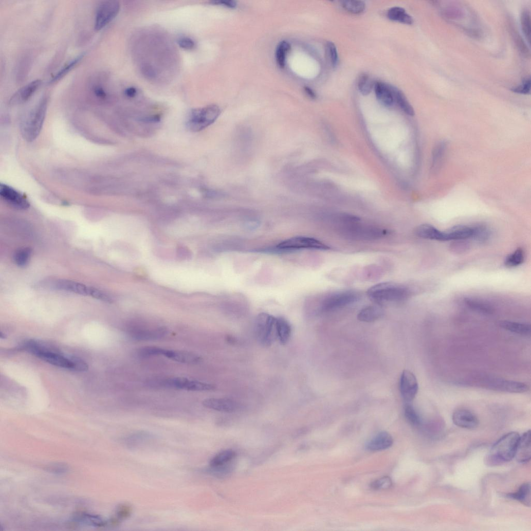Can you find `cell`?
I'll return each instance as SVG.
<instances>
[{"label": "cell", "instance_id": "obj_1", "mask_svg": "<svg viewBox=\"0 0 531 531\" xmlns=\"http://www.w3.org/2000/svg\"><path fill=\"white\" fill-rule=\"evenodd\" d=\"M49 346L30 340L25 342L23 347L35 356L54 366L72 371L84 372L88 365L82 360L76 357H66Z\"/></svg>", "mask_w": 531, "mask_h": 531}, {"label": "cell", "instance_id": "obj_2", "mask_svg": "<svg viewBox=\"0 0 531 531\" xmlns=\"http://www.w3.org/2000/svg\"><path fill=\"white\" fill-rule=\"evenodd\" d=\"M370 299L379 306L400 303L408 300L411 291L407 287L391 282L379 283L368 290Z\"/></svg>", "mask_w": 531, "mask_h": 531}, {"label": "cell", "instance_id": "obj_3", "mask_svg": "<svg viewBox=\"0 0 531 531\" xmlns=\"http://www.w3.org/2000/svg\"><path fill=\"white\" fill-rule=\"evenodd\" d=\"M520 438L515 432H510L502 437L493 446L489 455L491 463L498 464L509 462L515 457Z\"/></svg>", "mask_w": 531, "mask_h": 531}, {"label": "cell", "instance_id": "obj_4", "mask_svg": "<svg viewBox=\"0 0 531 531\" xmlns=\"http://www.w3.org/2000/svg\"><path fill=\"white\" fill-rule=\"evenodd\" d=\"M47 107V99L44 98L26 118L22 124V133L26 140L33 141L39 135L44 122Z\"/></svg>", "mask_w": 531, "mask_h": 531}, {"label": "cell", "instance_id": "obj_5", "mask_svg": "<svg viewBox=\"0 0 531 531\" xmlns=\"http://www.w3.org/2000/svg\"><path fill=\"white\" fill-rule=\"evenodd\" d=\"M220 114V108L214 104L194 109L190 114L188 126L193 132L202 131L214 123Z\"/></svg>", "mask_w": 531, "mask_h": 531}, {"label": "cell", "instance_id": "obj_6", "mask_svg": "<svg viewBox=\"0 0 531 531\" xmlns=\"http://www.w3.org/2000/svg\"><path fill=\"white\" fill-rule=\"evenodd\" d=\"M255 331L262 345H271L278 338L277 318L266 313L260 314L255 321Z\"/></svg>", "mask_w": 531, "mask_h": 531}, {"label": "cell", "instance_id": "obj_7", "mask_svg": "<svg viewBox=\"0 0 531 531\" xmlns=\"http://www.w3.org/2000/svg\"><path fill=\"white\" fill-rule=\"evenodd\" d=\"M151 386L185 390L190 391H208L214 389L213 385L184 377H174L154 380L149 383Z\"/></svg>", "mask_w": 531, "mask_h": 531}, {"label": "cell", "instance_id": "obj_8", "mask_svg": "<svg viewBox=\"0 0 531 531\" xmlns=\"http://www.w3.org/2000/svg\"><path fill=\"white\" fill-rule=\"evenodd\" d=\"M276 250L290 251L300 250H317L326 251L330 247L322 242L305 236H298L281 242L276 246Z\"/></svg>", "mask_w": 531, "mask_h": 531}, {"label": "cell", "instance_id": "obj_9", "mask_svg": "<svg viewBox=\"0 0 531 531\" xmlns=\"http://www.w3.org/2000/svg\"><path fill=\"white\" fill-rule=\"evenodd\" d=\"M359 294L354 291H342L332 293L326 296L321 303L320 309L328 312L345 307L359 300Z\"/></svg>", "mask_w": 531, "mask_h": 531}, {"label": "cell", "instance_id": "obj_10", "mask_svg": "<svg viewBox=\"0 0 531 531\" xmlns=\"http://www.w3.org/2000/svg\"><path fill=\"white\" fill-rule=\"evenodd\" d=\"M120 6L115 1H105L101 3L97 8L95 23V28L100 30L112 21L119 14Z\"/></svg>", "mask_w": 531, "mask_h": 531}, {"label": "cell", "instance_id": "obj_11", "mask_svg": "<svg viewBox=\"0 0 531 531\" xmlns=\"http://www.w3.org/2000/svg\"><path fill=\"white\" fill-rule=\"evenodd\" d=\"M0 195L9 205L20 210H25L30 207V203L24 195L5 184L0 186Z\"/></svg>", "mask_w": 531, "mask_h": 531}, {"label": "cell", "instance_id": "obj_12", "mask_svg": "<svg viewBox=\"0 0 531 531\" xmlns=\"http://www.w3.org/2000/svg\"><path fill=\"white\" fill-rule=\"evenodd\" d=\"M399 389L402 397L406 401L414 399L419 389L418 383L414 374L408 371H404L401 374Z\"/></svg>", "mask_w": 531, "mask_h": 531}, {"label": "cell", "instance_id": "obj_13", "mask_svg": "<svg viewBox=\"0 0 531 531\" xmlns=\"http://www.w3.org/2000/svg\"><path fill=\"white\" fill-rule=\"evenodd\" d=\"M484 384L490 389L513 393H523L529 389L526 384L522 382L499 379L486 380Z\"/></svg>", "mask_w": 531, "mask_h": 531}, {"label": "cell", "instance_id": "obj_14", "mask_svg": "<svg viewBox=\"0 0 531 531\" xmlns=\"http://www.w3.org/2000/svg\"><path fill=\"white\" fill-rule=\"evenodd\" d=\"M55 287L60 290L72 292L82 296H90L95 299L98 289L83 284L67 280H58Z\"/></svg>", "mask_w": 531, "mask_h": 531}, {"label": "cell", "instance_id": "obj_15", "mask_svg": "<svg viewBox=\"0 0 531 531\" xmlns=\"http://www.w3.org/2000/svg\"><path fill=\"white\" fill-rule=\"evenodd\" d=\"M343 232L347 237L357 240H375L388 233L386 230L373 227L350 228Z\"/></svg>", "mask_w": 531, "mask_h": 531}, {"label": "cell", "instance_id": "obj_16", "mask_svg": "<svg viewBox=\"0 0 531 531\" xmlns=\"http://www.w3.org/2000/svg\"><path fill=\"white\" fill-rule=\"evenodd\" d=\"M164 327L149 328L134 326L129 329V336L132 339L138 341L153 340L160 339L167 334Z\"/></svg>", "mask_w": 531, "mask_h": 531}, {"label": "cell", "instance_id": "obj_17", "mask_svg": "<svg viewBox=\"0 0 531 531\" xmlns=\"http://www.w3.org/2000/svg\"><path fill=\"white\" fill-rule=\"evenodd\" d=\"M161 356L165 357L177 362L188 364L200 363L202 358L197 354L186 351L173 350L162 349Z\"/></svg>", "mask_w": 531, "mask_h": 531}, {"label": "cell", "instance_id": "obj_18", "mask_svg": "<svg viewBox=\"0 0 531 531\" xmlns=\"http://www.w3.org/2000/svg\"><path fill=\"white\" fill-rule=\"evenodd\" d=\"M452 421L456 426L466 429H474L479 425L478 417L469 410L458 409L453 412Z\"/></svg>", "mask_w": 531, "mask_h": 531}, {"label": "cell", "instance_id": "obj_19", "mask_svg": "<svg viewBox=\"0 0 531 531\" xmlns=\"http://www.w3.org/2000/svg\"><path fill=\"white\" fill-rule=\"evenodd\" d=\"M41 84V81L36 80L20 88L11 97L10 103L18 104L26 102L35 93Z\"/></svg>", "mask_w": 531, "mask_h": 531}, {"label": "cell", "instance_id": "obj_20", "mask_svg": "<svg viewBox=\"0 0 531 531\" xmlns=\"http://www.w3.org/2000/svg\"><path fill=\"white\" fill-rule=\"evenodd\" d=\"M530 456V431L529 430L520 436L515 457L518 462L523 463L529 461Z\"/></svg>", "mask_w": 531, "mask_h": 531}, {"label": "cell", "instance_id": "obj_21", "mask_svg": "<svg viewBox=\"0 0 531 531\" xmlns=\"http://www.w3.org/2000/svg\"><path fill=\"white\" fill-rule=\"evenodd\" d=\"M203 404L206 408L228 413L235 411L237 407L234 401L227 398H207L204 400Z\"/></svg>", "mask_w": 531, "mask_h": 531}, {"label": "cell", "instance_id": "obj_22", "mask_svg": "<svg viewBox=\"0 0 531 531\" xmlns=\"http://www.w3.org/2000/svg\"><path fill=\"white\" fill-rule=\"evenodd\" d=\"M415 232L419 237L437 241H447L446 232H443L430 224L419 226Z\"/></svg>", "mask_w": 531, "mask_h": 531}, {"label": "cell", "instance_id": "obj_23", "mask_svg": "<svg viewBox=\"0 0 531 531\" xmlns=\"http://www.w3.org/2000/svg\"><path fill=\"white\" fill-rule=\"evenodd\" d=\"M393 443L391 435L386 432H382L369 441L366 448L372 451H381L390 448Z\"/></svg>", "mask_w": 531, "mask_h": 531}, {"label": "cell", "instance_id": "obj_24", "mask_svg": "<svg viewBox=\"0 0 531 531\" xmlns=\"http://www.w3.org/2000/svg\"><path fill=\"white\" fill-rule=\"evenodd\" d=\"M473 227L457 225L446 231L447 241H465L473 237Z\"/></svg>", "mask_w": 531, "mask_h": 531}, {"label": "cell", "instance_id": "obj_25", "mask_svg": "<svg viewBox=\"0 0 531 531\" xmlns=\"http://www.w3.org/2000/svg\"><path fill=\"white\" fill-rule=\"evenodd\" d=\"M374 88L376 97L382 104L386 106H391L393 104L394 98L391 86L381 82H377Z\"/></svg>", "mask_w": 531, "mask_h": 531}, {"label": "cell", "instance_id": "obj_26", "mask_svg": "<svg viewBox=\"0 0 531 531\" xmlns=\"http://www.w3.org/2000/svg\"><path fill=\"white\" fill-rule=\"evenodd\" d=\"M499 325L502 328L513 333L526 336L530 334L531 327L528 324L502 321L500 322Z\"/></svg>", "mask_w": 531, "mask_h": 531}, {"label": "cell", "instance_id": "obj_27", "mask_svg": "<svg viewBox=\"0 0 531 531\" xmlns=\"http://www.w3.org/2000/svg\"><path fill=\"white\" fill-rule=\"evenodd\" d=\"M383 315V310L380 306H370L363 308L358 316L360 321L372 322L379 319Z\"/></svg>", "mask_w": 531, "mask_h": 531}, {"label": "cell", "instance_id": "obj_28", "mask_svg": "<svg viewBox=\"0 0 531 531\" xmlns=\"http://www.w3.org/2000/svg\"><path fill=\"white\" fill-rule=\"evenodd\" d=\"M277 337L282 344H286L289 341L291 328L289 323L282 317L277 318Z\"/></svg>", "mask_w": 531, "mask_h": 531}, {"label": "cell", "instance_id": "obj_29", "mask_svg": "<svg viewBox=\"0 0 531 531\" xmlns=\"http://www.w3.org/2000/svg\"><path fill=\"white\" fill-rule=\"evenodd\" d=\"M466 305L472 310L484 315H491L493 308L483 300L475 298H467L464 300Z\"/></svg>", "mask_w": 531, "mask_h": 531}, {"label": "cell", "instance_id": "obj_30", "mask_svg": "<svg viewBox=\"0 0 531 531\" xmlns=\"http://www.w3.org/2000/svg\"><path fill=\"white\" fill-rule=\"evenodd\" d=\"M388 18L393 22H396L406 25H412L414 20L405 10L400 7L391 8L387 13Z\"/></svg>", "mask_w": 531, "mask_h": 531}, {"label": "cell", "instance_id": "obj_31", "mask_svg": "<svg viewBox=\"0 0 531 531\" xmlns=\"http://www.w3.org/2000/svg\"><path fill=\"white\" fill-rule=\"evenodd\" d=\"M235 452L231 450L221 451L215 455L210 462L212 468H222L224 465L232 461L235 456Z\"/></svg>", "mask_w": 531, "mask_h": 531}, {"label": "cell", "instance_id": "obj_32", "mask_svg": "<svg viewBox=\"0 0 531 531\" xmlns=\"http://www.w3.org/2000/svg\"><path fill=\"white\" fill-rule=\"evenodd\" d=\"M507 496L512 499L516 500L522 504L529 507L530 505V484L525 483L521 486L518 490Z\"/></svg>", "mask_w": 531, "mask_h": 531}, {"label": "cell", "instance_id": "obj_33", "mask_svg": "<svg viewBox=\"0 0 531 531\" xmlns=\"http://www.w3.org/2000/svg\"><path fill=\"white\" fill-rule=\"evenodd\" d=\"M394 100H395L399 106L407 115L414 116L415 111L411 105L404 94L398 89L391 86Z\"/></svg>", "mask_w": 531, "mask_h": 531}, {"label": "cell", "instance_id": "obj_34", "mask_svg": "<svg viewBox=\"0 0 531 531\" xmlns=\"http://www.w3.org/2000/svg\"><path fill=\"white\" fill-rule=\"evenodd\" d=\"M343 8L347 12L353 14H360L363 13L366 8L364 2L356 0H345L341 2Z\"/></svg>", "mask_w": 531, "mask_h": 531}, {"label": "cell", "instance_id": "obj_35", "mask_svg": "<svg viewBox=\"0 0 531 531\" xmlns=\"http://www.w3.org/2000/svg\"><path fill=\"white\" fill-rule=\"evenodd\" d=\"M84 54H81L74 58L71 61L66 64L53 77L49 83H55L64 78L81 61L82 59L84 57Z\"/></svg>", "mask_w": 531, "mask_h": 531}, {"label": "cell", "instance_id": "obj_36", "mask_svg": "<svg viewBox=\"0 0 531 531\" xmlns=\"http://www.w3.org/2000/svg\"><path fill=\"white\" fill-rule=\"evenodd\" d=\"M290 46L286 41L281 42L277 46L276 52V58L278 65L281 68H284L286 63V58Z\"/></svg>", "mask_w": 531, "mask_h": 531}, {"label": "cell", "instance_id": "obj_37", "mask_svg": "<svg viewBox=\"0 0 531 531\" xmlns=\"http://www.w3.org/2000/svg\"><path fill=\"white\" fill-rule=\"evenodd\" d=\"M523 250L519 248L508 256L505 261V265L508 267H516L521 265L524 261Z\"/></svg>", "mask_w": 531, "mask_h": 531}, {"label": "cell", "instance_id": "obj_38", "mask_svg": "<svg viewBox=\"0 0 531 531\" xmlns=\"http://www.w3.org/2000/svg\"><path fill=\"white\" fill-rule=\"evenodd\" d=\"M31 250L28 248H22L15 254L14 260L15 264L20 267H25L28 264L31 255Z\"/></svg>", "mask_w": 531, "mask_h": 531}, {"label": "cell", "instance_id": "obj_39", "mask_svg": "<svg viewBox=\"0 0 531 531\" xmlns=\"http://www.w3.org/2000/svg\"><path fill=\"white\" fill-rule=\"evenodd\" d=\"M473 229L474 233L472 239L481 243H485L489 240L490 232L486 226L478 225L474 226Z\"/></svg>", "mask_w": 531, "mask_h": 531}, {"label": "cell", "instance_id": "obj_40", "mask_svg": "<svg viewBox=\"0 0 531 531\" xmlns=\"http://www.w3.org/2000/svg\"><path fill=\"white\" fill-rule=\"evenodd\" d=\"M405 416L408 422L413 426H418L421 424V419L414 407L409 404L405 407Z\"/></svg>", "mask_w": 531, "mask_h": 531}, {"label": "cell", "instance_id": "obj_41", "mask_svg": "<svg viewBox=\"0 0 531 531\" xmlns=\"http://www.w3.org/2000/svg\"><path fill=\"white\" fill-rule=\"evenodd\" d=\"M373 86V82L368 75H363L359 78L358 88L363 95L367 96L369 95L372 90Z\"/></svg>", "mask_w": 531, "mask_h": 531}, {"label": "cell", "instance_id": "obj_42", "mask_svg": "<svg viewBox=\"0 0 531 531\" xmlns=\"http://www.w3.org/2000/svg\"><path fill=\"white\" fill-rule=\"evenodd\" d=\"M521 24L523 33L527 40L530 42V18L528 10L523 11L521 16Z\"/></svg>", "mask_w": 531, "mask_h": 531}, {"label": "cell", "instance_id": "obj_43", "mask_svg": "<svg viewBox=\"0 0 531 531\" xmlns=\"http://www.w3.org/2000/svg\"><path fill=\"white\" fill-rule=\"evenodd\" d=\"M326 49L329 61L331 62V65L333 67L335 68L337 66L338 61L337 48L335 44L332 42H329L326 45Z\"/></svg>", "mask_w": 531, "mask_h": 531}, {"label": "cell", "instance_id": "obj_44", "mask_svg": "<svg viewBox=\"0 0 531 531\" xmlns=\"http://www.w3.org/2000/svg\"><path fill=\"white\" fill-rule=\"evenodd\" d=\"M392 486V481L389 477H383L374 482L371 487L376 490H386L390 488Z\"/></svg>", "mask_w": 531, "mask_h": 531}, {"label": "cell", "instance_id": "obj_45", "mask_svg": "<svg viewBox=\"0 0 531 531\" xmlns=\"http://www.w3.org/2000/svg\"><path fill=\"white\" fill-rule=\"evenodd\" d=\"M179 46L185 50H193L196 47L195 42L191 38L184 36L180 38L178 41Z\"/></svg>", "mask_w": 531, "mask_h": 531}, {"label": "cell", "instance_id": "obj_46", "mask_svg": "<svg viewBox=\"0 0 531 531\" xmlns=\"http://www.w3.org/2000/svg\"><path fill=\"white\" fill-rule=\"evenodd\" d=\"M530 80L529 78L526 79L522 83L521 85L514 87L511 89V90L516 93L527 95L530 93Z\"/></svg>", "mask_w": 531, "mask_h": 531}, {"label": "cell", "instance_id": "obj_47", "mask_svg": "<svg viewBox=\"0 0 531 531\" xmlns=\"http://www.w3.org/2000/svg\"><path fill=\"white\" fill-rule=\"evenodd\" d=\"M48 469L52 472V473L57 474H63L67 471L68 468L66 466L62 465H53L48 467Z\"/></svg>", "mask_w": 531, "mask_h": 531}, {"label": "cell", "instance_id": "obj_48", "mask_svg": "<svg viewBox=\"0 0 531 531\" xmlns=\"http://www.w3.org/2000/svg\"><path fill=\"white\" fill-rule=\"evenodd\" d=\"M211 4L214 5L225 6L229 8H234L237 6V4H236L235 2L228 1V0H227V1L221 0V1L212 2Z\"/></svg>", "mask_w": 531, "mask_h": 531}, {"label": "cell", "instance_id": "obj_49", "mask_svg": "<svg viewBox=\"0 0 531 531\" xmlns=\"http://www.w3.org/2000/svg\"><path fill=\"white\" fill-rule=\"evenodd\" d=\"M95 95L99 98L104 99L106 97V93L103 88L100 86H96L93 89Z\"/></svg>", "mask_w": 531, "mask_h": 531}, {"label": "cell", "instance_id": "obj_50", "mask_svg": "<svg viewBox=\"0 0 531 531\" xmlns=\"http://www.w3.org/2000/svg\"><path fill=\"white\" fill-rule=\"evenodd\" d=\"M125 94L129 98H134L137 94V90L135 87H131L125 90Z\"/></svg>", "mask_w": 531, "mask_h": 531}, {"label": "cell", "instance_id": "obj_51", "mask_svg": "<svg viewBox=\"0 0 531 531\" xmlns=\"http://www.w3.org/2000/svg\"><path fill=\"white\" fill-rule=\"evenodd\" d=\"M305 91L307 95L312 99H315L317 98V95L315 92L309 87H305Z\"/></svg>", "mask_w": 531, "mask_h": 531}]
</instances>
